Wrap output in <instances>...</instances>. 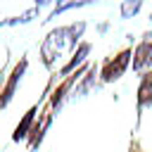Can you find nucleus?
I'll return each mask as SVG.
<instances>
[{
  "label": "nucleus",
  "instance_id": "f257e3e1",
  "mask_svg": "<svg viewBox=\"0 0 152 152\" xmlns=\"http://www.w3.org/2000/svg\"><path fill=\"white\" fill-rule=\"evenodd\" d=\"M88 28V21H74V24H66V26H57L52 28L43 43H40V62L52 69L57 59H62L64 52H71L78 48V43H83V33Z\"/></svg>",
  "mask_w": 152,
  "mask_h": 152
},
{
  "label": "nucleus",
  "instance_id": "f03ea898",
  "mask_svg": "<svg viewBox=\"0 0 152 152\" xmlns=\"http://www.w3.org/2000/svg\"><path fill=\"white\" fill-rule=\"evenodd\" d=\"M133 59V48L126 45L124 50H119L116 55H109L102 64H100V83H116L131 66Z\"/></svg>",
  "mask_w": 152,
  "mask_h": 152
},
{
  "label": "nucleus",
  "instance_id": "7ed1b4c3",
  "mask_svg": "<svg viewBox=\"0 0 152 152\" xmlns=\"http://www.w3.org/2000/svg\"><path fill=\"white\" fill-rule=\"evenodd\" d=\"M26 69H28V57H26V55H21V57H19V62L14 64V69L10 71V76H7V81H5V86L0 88V112L10 107L12 97L17 95V88H19V83H21V78L26 76Z\"/></svg>",
  "mask_w": 152,
  "mask_h": 152
},
{
  "label": "nucleus",
  "instance_id": "20e7f679",
  "mask_svg": "<svg viewBox=\"0 0 152 152\" xmlns=\"http://www.w3.org/2000/svg\"><path fill=\"white\" fill-rule=\"evenodd\" d=\"M131 64H133V71H135L138 76L152 69V31H145V33L140 36L138 45L133 48V59H131Z\"/></svg>",
  "mask_w": 152,
  "mask_h": 152
},
{
  "label": "nucleus",
  "instance_id": "39448f33",
  "mask_svg": "<svg viewBox=\"0 0 152 152\" xmlns=\"http://www.w3.org/2000/svg\"><path fill=\"white\" fill-rule=\"evenodd\" d=\"M90 50H93V43L90 40H83V43H78V48L74 50V55L66 59V64L64 66H59L57 69V78H66L69 74H74L76 69H81L83 64H86V59H88V55H90Z\"/></svg>",
  "mask_w": 152,
  "mask_h": 152
},
{
  "label": "nucleus",
  "instance_id": "423d86ee",
  "mask_svg": "<svg viewBox=\"0 0 152 152\" xmlns=\"http://www.w3.org/2000/svg\"><path fill=\"white\" fill-rule=\"evenodd\" d=\"M152 107V69L138 76V90H135V114L138 119L142 116V112Z\"/></svg>",
  "mask_w": 152,
  "mask_h": 152
},
{
  "label": "nucleus",
  "instance_id": "0eeeda50",
  "mask_svg": "<svg viewBox=\"0 0 152 152\" xmlns=\"http://www.w3.org/2000/svg\"><path fill=\"white\" fill-rule=\"evenodd\" d=\"M52 119H55V114L50 112V107H45V112L38 116V121L33 124V128H31V133H28V152H36L38 150V145L43 142V138H45V133H48V128L52 126Z\"/></svg>",
  "mask_w": 152,
  "mask_h": 152
},
{
  "label": "nucleus",
  "instance_id": "6e6552de",
  "mask_svg": "<svg viewBox=\"0 0 152 152\" xmlns=\"http://www.w3.org/2000/svg\"><path fill=\"white\" fill-rule=\"evenodd\" d=\"M45 102V97H40L36 104H31L28 109H26V114L19 119V124H17V128H14V133H12V142H19V140H26L28 138V133H31V128H33V124H36V112H38V107Z\"/></svg>",
  "mask_w": 152,
  "mask_h": 152
},
{
  "label": "nucleus",
  "instance_id": "1a4fd4ad",
  "mask_svg": "<svg viewBox=\"0 0 152 152\" xmlns=\"http://www.w3.org/2000/svg\"><path fill=\"white\" fill-rule=\"evenodd\" d=\"M45 5H48V2H38V5L28 7L26 12H21L19 17H10V19H2V21H0V28H2V26H24V24L33 21V17H38V12H40Z\"/></svg>",
  "mask_w": 152,
  "mask_h": 152
},
{
  "label": "nucleus",
  "instance_id": "9d476101",
  "mask_svg": "<svg viewBox=\"0 0 152 152\" xmlns=\"http://www.w3.org/2000/svg\"><path fill=\"white\" fill-rule=\"evenodd\" d=\"M90 5V0H81V2H76V0H71V2H57L55 7H52V12L43 19V24H50V21H55L57 17H62L64 12H69V10H81V7H88Z\"/></svg>",
  "mask_w": 152,
  "mask_h": 152
},
{
  "label": "nucleus",
  "instance_id": "9b49d317",
  "mask_svg": "<svg viewBox=\"0 0 152 152\" xmlns=\"http://www.w3.org/2000/svg\"><path fill=\"white\" fill-rule=\"evenodd\" d=\"M142 0H126V2H121V7H119V17L121 19H133L140 10H142Z\"/></svg>",
  "mask_w": 152,
  "mask_h": 152
},
{
  "label": "nucleus",
  "instance_id": "f8f14e48",
  "mask_svg": "<svg viewBox=\"0 0 152 152\" xmlns=\"http://www.w3.org/2000/svg\"><path fill=\"white\" fill-rule=\"evenodd\" d=\"M109 26H112L109 21H102V24H97V26H95V31H97V33H107V31H109Z\"/></svg>",
  "mask_w": 152,
  "mask_h": 152
},
{
  "label": "nucleus",
  "instance_id": "ddd939ff",
  "mask_svg": "<svg viewBox=\"0 0 152 152\" xmlns=\"http://www.w3.org/2000/svg\"><path fill=\"white\" fill-rule=\"evenodd\" d=\"M2 86H5V81H2V76H0V88H2Z\"/></svg>",
  "mask_w": 152,
  "mask_h": 152
},
{
  "label": "nucleus",
  "instance_id": "4468645a",
  "mask_svg": "<svg viewBox=\"0 0 152 152\" xmlns=\"http://www.w3.org/2000/svg\"><path fill=\"white\" fill-rule=\"evenodd\" d=\"M150 21H152V10H150Z\"/></svg>",
  "mask_w": 152,
  "mask_h": 152
}]
</instances>
